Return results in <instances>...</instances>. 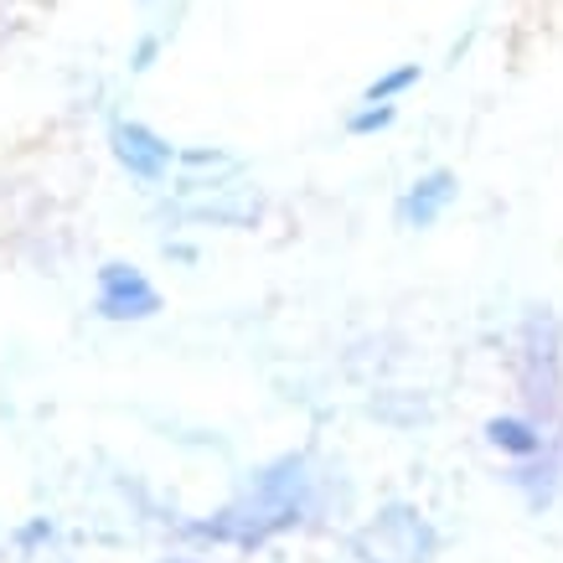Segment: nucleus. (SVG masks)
<instances>
[{"mask_svg":"<svg viewBox=\"0 0 563 563\" xmlns=\"http://www.w3.org/2000/svg\"><path fill=\"white\" fill-rule=\"evenodd\" d=\"M310 507V476H306V461L300 455H285L274 461L264 476L254 481V492L233 501L222 517L212 522H191V538H212V543H239V548H254L264 538H274L279 528H295Z\"/></svg>","mask_w":563,"mask_h":563,"instance_id":"f257e3e1","label":"nucleus"},{"mask_svg":"<svg viewBox=\"0 0 563 563\" xmlns=\"http://www.w3.org/2000/svg\"><path fill=\"white\" fill-rule=\"evenodd\" d=\"M161 310V290L135 264H103L99 269V316L103 321H151Z\"/></svg>","mask_w":563,"mask_h":563,"instance_id":"f03ea898","label":"nucleus"},{"mask_svg":"<svg viewBox=\"0 0 563 563\" xmlns=\"http://www.w3.org/2000/svg\"><path fill=\"white\" fill-rule=\"evenodd\" d=\"M109 145H114V161H120L135 181H161L176 161V145H166L155 130H145V124H135V120L109 124Z\"/></svg>","mask_w":563,"mask_h":563,"instance_id":"7ed1b4c3","label":"nucleus"},{"mask_svg":"<svg viewBox=\"0 0 563 563\" xmlns=\"http://www.w3.org/2000/svg\"><path fill=\"white\" fill-rule=\"evenodd\" d=\"M450 202H455V176L429 172V176H419L409 187V197L398 202V222H404V228H434Z\"/></svg>","mask_w":563,"mask_h":563,"instance_id":"20e7f679","label":"nucleus"},{"mask_svg":"<svg viewBox=\"0 0 563 563\" xmlns=\"http://www.w3.org/2000/svg\"><path fill=\"white\" fill-rule=\"evenodd\" d=\"M377 532L398 543V559L404 563H424L434 553V532L424 528V517L413 512V507H388V512L377 517Z\"/></svg>","mask_w":563,"mask_h":563,"instance_id":"39448f33","label":"nucleus"},{"mask_svg":"<svg viewBox=\"0 0 563 563\" xmlns=\"http://www.w3.org/2000/svg\"><path fill=\"white\" fill-rule=\"evenodd\" d=\"M486 440L501 450V455H517V461H532V455H543V429L532 424V419H517V413H501L486 424Z\"/></svg>","mask_w":563,"mask_h":563,"instance_id":"423d86ee","label":"nucleus"},{"mask_svg":"<svg viewBox=\"0 0 563 563\" xmlns=\"http://www.w3.org/2000/svg\"><path fill=\"white\" fill-rule=\"evenodd\" d=\"M413 84H419V63H404V68H393V73H383V78H373V84H367V93H362V103H393V99H404Z\"/></svg>","mask_w":563,"mask_h":563,"instance_id":"0eeeda50","label":"nucleus"},{"mask_svg":"<svg viewBox=\"0 0 563 563\" xmlns=\"http://www.w3.org/2000/svg\"><path fill=\"white\" fill-rule=\"evenodd\" d=\"M517 486H522V492H528V501L532 507H543L548 496H553V486H559V461H543V465H522V471H517Z\"/></svg>","mask_w":563,"mask_h":563,"instance_id":"6e6552de","label":"nucleus"},{"mask_svg":"<svg viewBox=\"0 0 563 563\" xmlns=\"http://www.w3.org/2000/svg\"><path fill=\"white\" fill-rule=\"evenodd\" d=\"M398 120V109H393V103H362L357 114H352V120H346V135H377V130H388V124Z\"/></svg>","mask_w":563,"mask_h":563,"instance_id":"1a4fd4ad","label":"nucleus"},{"mask_svg":"<svg viewBox=\"0 0 563 563\" xmlns=\"http://www.w3.org/2000/svg\"><path fill=\"white\" fill-rule=\"evenodd\" d=\"M155 52H161V36H145V42H140V47H135V63H130V68H135V73H145V68H151V63H155Z\"/></svg>","mask_w":563,"mask_h":563,"instance_id":"9d476101","label":"nucleus"}]
</instances>
